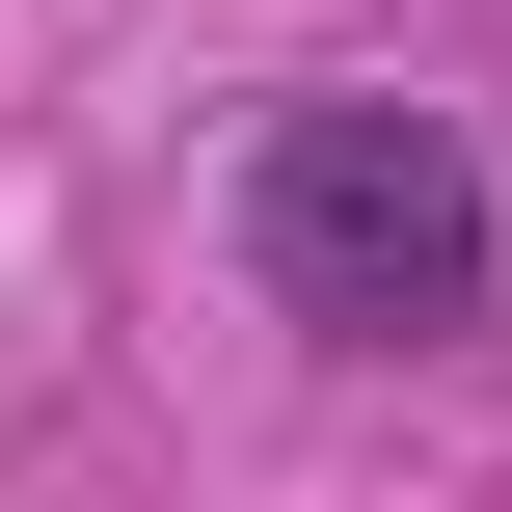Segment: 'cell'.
Wrapping results in <instances>:
<instances>
[{"instance_id": "6da1fadb", "label": "cell", "mask_w": 512, "mask_h": 512, "mask_svg": "<svg viewBox=\"0 0 512 512\" xmlns=\"http://www.w3.org/2000/svg\"><path fill=\"white\" fill-rule=\"evenodd\" d=\"M243 270H270L324 351H432V324H486V162H459L432 108H270Z\"/></svg>"}]
</instances>
